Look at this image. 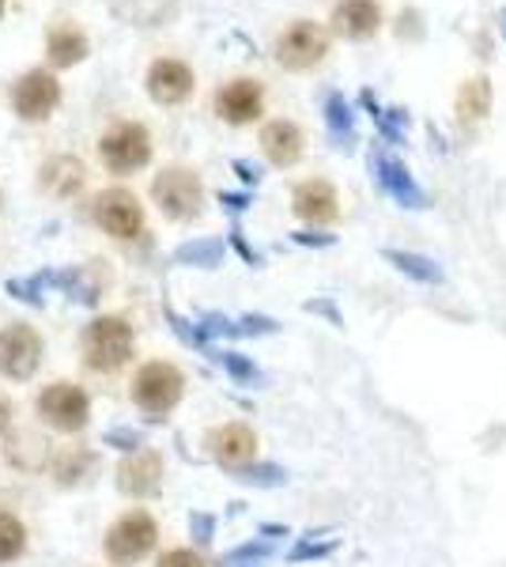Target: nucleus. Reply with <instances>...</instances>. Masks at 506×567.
Instances as JSON below:
<instances>
[{"label": "nucleus", "mask_w": 506, "mask_h": 567, "mask_svg": "<svg viewBox=\"0 0 506 567\" xmlns=\"http://www.w3.org/2000/svg\"><path fill=\"white\" fill-rule=\"evenodd\" d=\"M186 371L171 360H144L128 379V401L136 405V413L152 424H163L178 413V405L186 401Z\"/></svg>", "instance_id": "1"}, {"label": "nucleus", "mask_w": 506, "mask_h": 567, "mask_svg": "<svg viewBox=\"0 0 506 567\" xmlns=\"http://www.w3.org/2000/svg\"><path fill=\"white\" fill-rule=\"evenodd\" d=\"M136 355V329L122 315H99L80 329V360L91 374H122Z\"/></svg>", "instance_id": "2"}, {"label": "nucleus", "mask_w": 506, "mask_h": 567, "mask_svg": "<svg viewBox=\"0 0 506 567\" xmlns=\"http://www.w3.org/2000/svg\"><path fill=\"white\" fill-rule=\"evenodd\" d=\"M159 548V518L148 507L117 515L103 534V556L110 567H136Z\"/></svg>", "instance_id": "3"}, {"label": "nucleus", "mask_w": 506, "mask_h": 567, "mask_svg": "<svg viewBox=\"0 0 506 567\" xmlns=\"http://www.w3.org/2000/svg\"><path fill=\"white\" fill-rule=\"evenodd\" d=\"M152 200L171 224H193L205 216V182L189 167H163L152 178Z\"/></svg>", "instance_id": "4"}, {"label": "nucleus", "mask_w": 506, "mask_h": 567, "mask_svg": "<svg viewBox=\"0 0 506 567\" xmlns=\"http://www.w3.org/2000/svg\"><path fill=\"white\" fill-rule=\"evenodd\" d=\"M34 413L50 432L58 435H80L91 424V393L80 382H50L39 401H34Z\"/></svg>", "instance_id": "5"}, {"label": "nucleus", "mask_w": 506, "mask_h": 567, "mask_svg": "<svg viewBox=\"0 0 506 567\" xmlns=\"http://www.w3.org/2000/svg\"><path fill=\"white\" fill-rule=\"evenodd\" d=\"M99 159H103V167L117 178L141 175L152 163V133L144 130L141 122L110 125L103 133V141H99Z\"/></svg>", "instance_id": "6"}, {"label": "nucleus", "mask_w": 506, "mask_h": 567, "mask_svg": "<svg viewBox=\"0 0 506 567\" xmlns=\"http://www.w3.org/2000/svg\"><path fill=\"white\" fill-rule=\"evenodd\" d=\"M45 341L34 326L8 322L0 326V379L8 382H31L42 371Z\"/></svg>", "instance_id": "7"}, {"label": "nucleus", "mask_w": 506, "mask_h": 567, "mask_svg": "<svg viewBox=\"0 0 506 567\" xmlns=\"http://www.w3.org/2000/svg\"><path fill=\"white\" fill-rule=\"evenodd\" d=\"M91 219L117 243H136L144 235V205L133 189L110 186L91 200Z\"/></svg>", "instance_id": "8"}, {"label": "nucleus", "mask_w": 506, "mask_h": 567, "mask_svg": "<svg viewBox=\"0 0 506 567\" xmlns=\"http://www.w3.org/2000/svg\"><path fill=\"white\" fill-rule=\"evenodd\" d=\"M205 454L224 473H238L261 458V439L246 420H227L205 432Z\"/></svg>", "instance_id": "9"}, {"label": "nucleus", "mask_w": 506, "mask_h": 567, "mask_svg": "<svg viewBox=\"0 0 506 567\" xmlns=\"http://www.w3.org/2000/svg\"><path fill=\"white\" fill-rule=\"evenodd\" d=\"M163 481H167V462H163V454L152 451V446H141V451L125 454V458L117 462V473H114L117 492H122L125 499H136V503L159 496Z\"/></svg>", "instance_id": "10"}, {"label": "nucleus", "mask_w": 506, "mask_h": 567, "mask_svg": "<svg viewBox=\"0 0 506 567\" xmlns=\"http://www.w3.org/2000/svg\"><path fill=\"white\" fill-rule=\"evenodd\" d=\"M326 53H329V34L310 20H296L276 39V65L288 72L314 69L326 61Z\"/></svg>", "instance_id": "11"}, {"label": "nucleus", "mask_w": 506, "mask_h": 567, "mask_svg": "<svg viewBox=\"0 0 506 567\" xmlns=\"http://www.w3.org/2000/svg\"><path fill=\"white\" fill-rule=\"evenodd\" d=\"M61 106V84L50 69H31L16 80L12 110L23 122H50V114Z\"/></svg>", "instance_id": "12"}, {"label": "nucleus", "mask_w": 506, "mask_h": 567, "mask_svg": "<svg viewBox=\"0 0 506 567\" xmlns=\"http://www.w3.org/2000/svg\"><path fill=\"white\" fill-rule=\"evenodd\" d=\"M291 213L307 227H333L340 219V194L329 178H302L291 189Z\"/></svg>", "instance_id": "13"}, {"label": "nucleus", "mask_w": 506, "mask_h": 567, "mask_svg": "<svg viewBox=\"0 0 506 567\" xmlns=\"http://www.w3.org/2000/svg\"><path fill=\"white\" fill-rule=\"evenodd\" d=\"M193 87H197V80H193V69L186 65V61H178V58L152 61V69H148V95H152V103L182 106L193 95Z\"/></svg>", "instance_id": "14"}, {"label": "nucleus", "mask_w": 506, "mask_h": 567, "mask_svg": "<svg viewBox=\"0 0 506 567\" xmlns=\"http://www.w3.org/2000/svg\"><path fill=\"white\" fill-rule=\"evenodd\" d=\"M216 114L227 125H250L265 114V91L257 80H231L216 91Z\"/></svg>", "instance_id": "15"}, {"label": "nucleus", "mask_w": 506, "mask_h": 567, "mask_svg": "<svg viewBox=\"0 0 506 567\" xmlns=\"http://www.w3.org/2000/svg\"><path fill=\"white\" fill-rule=\"evenodd\" d=\"M50 288H61L72 303H99L106 291V269L103 261L91 265H69V269H50Z\"/></svg>", "instance_id": "16"}, {"label": "nucleus", "mask_w": 506, "mask_h": 567, "mask_svg": "<svg viewBox=\"0 0 506 567\" xmlns=\"http://www.w3.org/2000/svg\"><path fill=\"white\" fill-rule=\"evenodd\" d=\"M371 171H374V178H379V186L390 194L393 200H397L401 208H423L427 205V194L416 186V178H412V171L404 167L401 159H393V155H371Z\"/></svg>", "instance_id": "17"}, {"label": "nucleus", "mask_w": 506, "mask_h": 567, "mask_svg": "<svg viewBox=\"0 0 506 567\" xmlns=\"http://www.w3.org/2000/svg\"><path fill=\"white\" fill-rule=\"evenodd\" d=\"M261 152L265 159L272 163V167L288 171L296 167V163L302 159V152H307V136H302V130L296 122H288V117H276V122H269L261 130Z\"/></svg>", "instance_id": "18"}, {"label": "nucleus", "mask_w": 506, "mask_h": 567, "mask_svg": "<svg viewBox=\"0 0 506 567\" xmlns=\"http://www.w3.org/2000/svg\"><path fill=\"white\" fill-rule=\"evenodd\" d=\"M84 182H87V167L76 159V155H50V159L39 167V186H42V194H50V197H58V200H69V197H76L80 189H84Z\"/></svg>", "instance_id": "19"}, {"label": "nucleus", "mask_w": 506, "mask_h": 567, "mask_svg": "<svg viewBox=\"0 0 506 567\" xmlns=\"http://www.w3.org/2000/svg\"><path fill=\"white\" fill-rule=\"evenodd\" d=\"M379 27H382V8L374 0H340L333 8V31L352 42L379 34Z\"/></svg>", "instance_id": "20"}, {"label": "nucleus", "mask_w": 506, "mask_h": 567, "mask_svg": "<svg viewBox=\"0 0 506 567\" xmlns=\"http://www.w3.org/2000/svg\"><path fill=\"white\" fill-rule=\"evenodd\" d=\"M87 53H91V42L76 23H58L50 31V39H45V61H50V69H72V65H80Z\"/></svg>", "instance_id": "21"}, {"label": "nucleus", "mask_w": 506, "mask_h": 567, "mask_svg": "<svg viewBox=\"0 0 506 567\" xmlns=\"http://www.w3.org/2000/svg\"><path fill=\"white\" fill-rule=\"evenodd\" d=\"M95 465H99V458L87 451V446H64V451L50 454V465H45V470L53 473V484H58V488H80V484L95 473Z\"/></svg>", "instance_id": "22"}, {"label": "nucleus", "mask_w": 506, "mask_h": 567, "mask_svg": "<svg viewBox=\"0 0 506 567\" xmlns=\"http://www.w3.org/2000/svg\"><path fill=\"white\" fill-rule=\"evenodd\" d=\"M110 4H114L117 16L133 20L136 27H163L178 12V0H110Z\"/></svg>", "instance_id": "23"}, {"label": "nucleus", "mask_w": 506, "mask_h": 567, "mask_svg": "<svg viewBox=\"0 0 506 567\" xmlns=\"http://www.w3.org/2000/svg\"><path fill=\"white\" fill-rule=\"evenodd\" d=\"M326 130H329V141H333V148H352L355 144V110L348 103L344 95H329L326 99Z\"/></svg>", "instance_id": "24"}, {"label": "nucleus", "mask_w": 506, "mask_h": 567, "mask_svg": "<svg viewBox=\"0 0 506 567\" xmlns=\"http://www.w3.org/2000/svg\"><path fill=\"white\" fill-rule=\"evenodd\" d=\"M487 110H492V84L481 76V80H468V84L457 91V117H462L465 125H476L487 117Z\"/></svg>", "instance_id": "25"}, {"label": "nucleus", "mask_w": 506, "mask_h": 567, "mask_svg": "<svg viewBox=\"0 0 506 567\" xmlns=\"http://www.w3.org/2000/svg\"><path fill=\"white\" fill-rule=\"evenodd\" d=\"M8 462H12L16 470H45V465H50V446H45L39 435H12L8 439Z\"/></svg>", "instance_id": "26"}, {"label": "nucleus", "mask_w": 506, "mask_h": 567, "mask_svg": "<svg viewBox=\"0 0 506 567\" xmlns=\"http://www.w3.org/2000/svg\"><path fill=\"white\" fill-rule=\"evenodd\" d=\"M385 261H393L404 277L420 280V284H443V269H438L431 258L423 254H412V250H385Z\"/></svg>", "instance_id": "27"}, {"label": "nucleus", "mask_w": 506, "mask_h": 567, "mask_svg": "<svg viewBox=\"0 0 506 567\" xmlns=\"http://www.w3.org/2000/svg\"><path fill=\"white\" fill-rule=\"evenodd\" d=\"M27 553V526L12 511H0V567L16 564Z\"/></svg>", "instance_id": "28"}, {"label": "nucleus", "mask_w": 506, "mask_h": 567, "mask_svg": "<svg viewBox=\"0 0 506 567\" xmlns=\"http://www.w3.org/2000/svg\"><path fill=\"white\" fill-rule=\"evenodd\" d=\"M174 261L197 265V269H216V265L224 261V243L219 239H193V243L174 250Z\"/></svg>", "instance_id": "29"}, {"label": "nucleus", "mask_w": 506, "mask_h": 567, "mask_svg": "<svg viewBox=\"0 0 506 567\" xmlns=\"http://www.w3.org/2000/svg\"><path fill=\"white\" fill-rule=\"evenodd\" d=\"M272 553H276L272 537H254V542H242V545H235L231 553L219 556L216 567H257L261 560H269Z\"/></svg>", "instance_id": "30"}, {"label": "nucleus", "mask_w": 506, "mask_h": 567, "mask_svg": "<svg viewBox=\"0 0 506 567\" xmlns=\"http://www.w3.org/2000/svg\"><path fill=\"white\" fill-rule=\"evenodd\" d=\"M4 291L20 303H31V307H42L45 303V291H50V269L34 272V277H12L4 284Z\"/></svg>", "instance_id": "31"}, {"label": "nucleus", "mask_w": 506, "mask_h": 567, "mask_svg": "<svg viewBox=\"0 0 506 567\" xmlns=\"http://www.w3.org/2000/svg\"><path fill=\"white\" fill-rule=\"evenodd\" d=\"M231 477L242 481V484H254V488H280V484H288V470L257 458L254 465H246V470L231 473Z\"/></svg>", "instance_id": "32"}, {"label": "nucleus", "mask_w": 506, "mask_h": 567, "mask_svg": "<svg viewBox=\"0 0 506 567\" xmlns=\"http://www.w3.org/2000/svg\"><path fill=\"white\" fill-rule=\"evenodd\" d=\"M216 360L224 363V371L231 374L235 382H242V386H254V382H261V371H257V363L250 360V355H242V352H219Z\"/></svg>", "instance_id": "33"}, {"label": "nucleus", "mask_w": 506, "mask_h": 567, "mask_svg": "<svg viewBox=\"0 0 506 567\" xmlns=\"http://www.w3.org/2000/svg\"><path fill=\"white\" fill-rule=\"evenodd\" d=\"M155 567H211V564H208V556L200 553V548L174 545V548H163V553L155 556Z\"/></svg>", "instance_id": "34"}, {"label": "nucleus", "mask_w": 506, "mask_h": 567, "mask_svg": "<svg viewBox=\"0 0 506 567\" xmlns=\"http://www.w3.org/2000/svg\"><path fill=\"white\" fill-rule=\"evenodd\" d=\"M265 333H276V322L265 315H242L231 322V337H265Z\"/></svg>", "instance_id": "35"}, {"label": "nucleus", "mask_w": 506, "mask_h": 567, "mask_svg": "<svg viewBox=\"0 0 506 567\" xmlns=\"http://www.w3.org/2000/svg\"><path fill=\"white\" fill-rule=\"evenodd\" d=\"M103 443L117 446V451H125V454H133V451H141V446H144V435L133 432V427H110V432L103 435Z\"/></svg>", "instance_id": "36"}, {"label": "nucleus", "mask_w": 506, "mask_h": 567, "mask_svg": "<svg viewBox=\"0 0 506 567\" xmlns=\"http://www.w3.org/2000/svg\"><path fill=\"white\" fill-rule=\"evenodd\" d=\"M333 542H326V545H314V542H299L296 548H291V553H288V560L291 564H299V560H321V556H329V553H333Z\"/></svg>", "instance_id": "37"}, {"label": "nucleus", "mask_w": 506, "mask_h": 567, "mask_svg": "<svg viewBox=\"0 0 506 567\" xmlns=\"http://www.w3.org/2000/svg\"><path fill=\"white\" fill-rule=\"evenodd\" d=\"M189 534H193V542L197 545H211V534H216V518L211 515H189Z\"/></svg>", "instance_id": "38"}, {"label": "nucleus", "mask_w": 506, "mask_h": 567, "mask_svg": "<svg viewBox=\"0 0 506 567\" xmlns=\"http://www.w3.org/2000/svg\"><path fill=\"white\" fill-rule=\"evenodd\" d=\"M235 171L246 186H257V182H261V167H254V163H246V159H235Z\"/></svg>", "instance_id": "39"}, {"label": "nucleus", "mask_w": 506, "mask_h": 567, "mask_svg": "<svg viewBox=\"0 0 506 567\" xmlns=\"http://www.w3.org/2000/svg\"><path fill=\"white\" fill-rule=\"evenodd\" d=\"M299 246H333L337 239L333 235H314V231H299V235H291Z\"/></svg>", "instance_id": "40"}, {"label": "nucleus", "mask_w": 506, "mask_h": 567, "mask_svg": "<svg viewBox=\"0 0 506 567\" xmlns=\"http://www.w3.org/2000/svg\"><path fill=\"white\" fill-rule=\"evenodd\" d=\"M231 243H235V250L242 254V258L250 261V265H261V254H257V250H250V246H246V239H242V231H238V227L231 231Z\"/></svg>", "instance_id": "41"}, {"label": "nucleus", "mask_w": 506, "mask_h": 567, "mask_svg": "<svg viewBox=\"0 0 506 567\" xmlns=\"http://www.w3.org/2000/svg\"><path fill=\"white\" fill-rule=\"evenodd\" d=\"M219 200H224V205H227V213H246V208H250V197H246V194H219Z\"/></svg>", "instance_id": "42"}, {"label": "nucleus", "mask_w": 506, "mask_h": 567, "mask_svg": "<svg viewBox=\"0 0 506 567\" xmlns=\"http://www.w3.org/2000/svg\"><path fill=\"white\" fill-rule=\"evenodd\" d=\"M12 416H16L12 401H8V398H0V439H4L8 432H12Z\"/></svg>", "instance_id": "43"}, {"label": "nucleus", "mask_w": 506, "mask_h": 567, "mask_svg": "<svg viewBox=\"0 0 506 567\" xmlns=\"http://www.w3.org/2000/svg\"><path fill=\"white\" fill-rule=\"evenodd\" d=\"M503 20H506V12H503Z\"/></svg>", "instance_id": "44"}]
</instances>
